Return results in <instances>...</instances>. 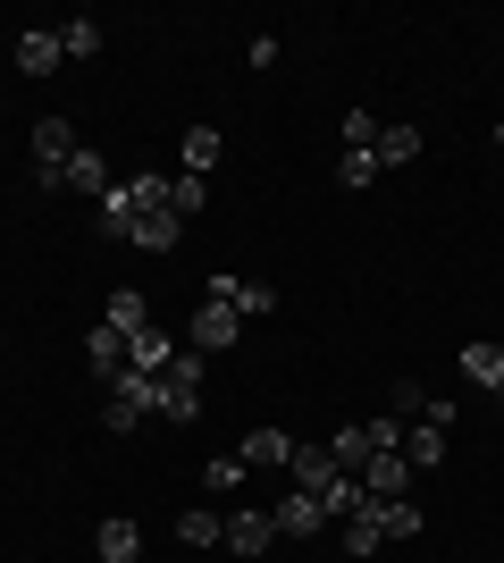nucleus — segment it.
<instances>
[{"instance_id": "nucleus-19", "label": "nucleus", "mask_w": 504, "mask_h": 563, "mask_svg": "<svg viewBox=\"0 0 504 563\" xmlns=\"http://www.w3.org/2000/svg\"><path fill=\"white\" fill-rule=\"evenodd\" d=\"M462 378L488 387V396H504V345H462Z\"/></svg>"}, {"instance_id": "nucleus-8", "label": "nucleus", "mask_w": 504, "mask_h": 563, "mask_svg": "<svg viewBox=\"0 0 504 563\" xmlns=\"http://www.w3.org/2000/svg\"><path fill=\"white\" fill-rule=\"evenodd\" d=\"M85 362H93V371L110 378V387H119V378H126V362H135V336H119L110 320H101V329L85 336Z\"/></svg>"}, {"instance_id": "nucleus-4", "label": "nucleus", "mask_w": 504, "mask_h": 563, "mask_svg": "<svg viewBox=\"0 0 504 563\" xmlns=\"http://www.w3.org/2000/svg\"><path fill=\"white\" fill-rule=\"evenodd\" d=\"M34 161H43V186L68 177V161H76V126L68 118H43V126H34Z\"/></svg>"}, {"instance_id": "nucleus-20", "label": "nucleus", "mask_w": 504, "mask_h": 563, "mask_svg": "<svg viewBox=\"0 0 504 563\" xmlns=\"http://www.w3.org/2000/svg\"><path fill=\"white\" fill-rule=\"evenodd\" d=\"M119 186H126V202H135V219L168 211V177H160V168H135V177H119Z\"/></svg>"}, {"instance_id": "nucleus-32", "label": "nucleus", "mask_w": 504, "mask_h": 563, "mask_svg": "<svg viewBox=\"0 0 504 563\" xmlns=\"http://www.w3.org/2000/svg\"><path fill=\"white\" fill-rule=\"evenodd\" d=\"M387 404H395V412H429V387H421V378H395V396H387Z\"/></svg>"}, {"instance_id": "nucleus-28", "label": "nucleus", "mask_w": 504, "mask_h": 563, "mask_svg": "<svg viewBox=\"0 0 504 563\" xmlns=\"http://www.w3.org/2000/svg\"><path fill=\"white\" fill-rule=\"evenodd\" d=\"M59 51H68V59H93V51H101V25L93 18H68V25H59Z\"/></svg>"}, {"instance_id": "nucleus-29", "label": "nucleus", "mask_w": 504, "mask_h": 563, "mask_svg": "<svg viewBox=\"0 0 504 563\" xmlns=\"http://www.w3.org/2000/svg\"><path fill=\"white\" fill-rule=\"evenodd\" d=\"M370 177H379V152H345V161H336V186L345 194H361Z\"/></svg>"}, {"instance_id": "nucleus-3", "label": "nucleus", "mask_w": 504, "mask_h": 563, "mask_svg": "<svg viewBox=\"0 0 504 563\" xmlns=\"http://www.w3.org/2000/svg\"><path fill=\"white\" fill-rule=\"evenodd\" d=\"M354 479H361L370 496H412V479H421V471L404 463V446H370V454H361V471H354Z\"/></svg>"}, {"instance_id": "nucleus-17", "label": "nucleus", "mask_w": 504, "mask_h": 563, "mask_svg": "<svg viewBox=\"0 0 504 563\" xmlns=\"http://www.w3.org/2000/svg\"><path fill=\"white\" fill-rule=\"evenodd\" d=\"M93 547H101V563H135V555H144V530H135V521H101V530H93Z\"/></svg>"}, {"instance_id": "nucleus-24", "label": "nucleus", "mask_w": 504, "mask_h": 563, "mask_svg": "<svg viewBox=\"0 0 504 563\" xmlns=\"http://www.w3.org/2000/svg\"><path fill=\"white\" fill-rule=\"evenodd\" d=\"M404 463L412 471H437V463H446V429H404Z\"/></svg>"}, {"instance_id": "nucleus-16", "label": "nucleus", "mask_w": 504, "mask_h": 563, "mask_svg": "<svg viewBox=\"0 0 504 563\" xmlns=\"http://www.w3.org/2000/svg\"><path fill=\"white\" fill-rule=\"evenodd\" d=\"M59 186H68V194H110L119 177H110V161H101V152H85V143H76V161H68V177H59Z\"/></svg>"}, {"instance_id": "nucleus-22", "label": "nucleus", "mask_w": 504, "mask_h": 563, "mask_svg": "<svg viewBox=\"0 0 504 563\" xmlns=\"http://www.w3.org/2000/svg\"><path fill=\"white\" fill-rule=\"evenodd\" d=\"M177 353H186V345H177L168 329H144V336H135V362H126V371H168Z\"/></svg>"}, {"instance_id": "nucleus-25", "label": "nucleus", "mask_w": 504, "mask_h": 563, "mask_svg": "<svg viewBox=\"0 0 504 563\" xmlns=\"http://www.w3.org/2000/svg\"><path fill=\"white\" fill-rule=\"evenodd\" d=\"M219 168V126H186V177H211Z\"/></svg>"}, {"instance_id": "nucleus-18", "label": "nucleus", "mask_w": 504, "mask_h": 563, "mask_svg": "<svg viewBox=\"0 0 504 563\" xmlns=\"http://www.w3.org/2000/svg\"><path fill=\"white\" fill-rule=\"evenodd\" d=\"M412 161H421V126H412V118L379 126V168H412Z\"/></svg>"}, {"instance_id": "nucleus-12", "label": "nucleus", "mask_w": 504, "mask_h": 563, "mask_svg": "<svg viewBox=\"0 0 504 563\" xmlns=\"http://www.w3.org/2000/svg\"><path fill=\"white\" fill-rule=\"evenodd\" d=\"M370 514H379L387 539H421V521H429V514H421V496H370Z\"/></svg>"}, {"instance_id": "nucleus-11", "label": "nucleus", "mask_w": 504, "mask_h": 563, "mask_svg": "<svg viewBox=\"0 0 504 563\" xmlns=\"http://www.w3.org/2000/svg\"><path fill=\"white\" fill-rule=\"evenodd\" d=\"M244 471H287V454H294V438L287 429H244Z\"/></svg>"}, {"instance_id": "nucleus-10", "label": "nucleus", "mask_w": 504, "mask_h": 563, "mask_svg": "<svg viewBox=\"0 0 504 563\" xmlns=\"http://www.w3.org/2000/svg\"><path fill=\"white\" fill-rule=\"evenodd\" d=\"M59 68H68V51H59V34H51V25L18 34V76H59Z\"/></svg>"}, {"instance_id": "nucleus-34", "label": "nucleus", "mask_w": 504, "mask_h": 563, "mask_svg": "<svg viewBox=\"0 0 504 563\" xmlns=\"http://www.w3.org/2000/svg\"><path fill=\"white\" fill-rule=\"evenodd\" d=\"M0 345H9V336H0Z\"/></svg>"}, {"instance_id": "nucleus-2", "label": "nucleus", "mask_w": 504, "mask_h": 563, "mask_svg": "<svg viewBox=\"0 0 504 563\" xmlns=\"http://www.w3.org/2000/svg\"><path fill=\"white\" fill-rule=\"evenodd\" d=\"M244 336V320H236V303H211V295H202V303H193V320H186V345L193 353H227Z\"/></svg>"}, {"instance_id": "nucleus-21", "label": "nucleus", "mask_w": 504, "mask_h": 563, "mask_svg": "<svg viewBox=\"0 0 504 563\" xmlns=\"http://www.w3.org/2000/svg\"><path fill=\"white\" fill-rule=\"evenodd\" d=\"M177 539H186V547H219V539H227V514H211V505H186V514H177Z\"/></svg>"}, {"instance_id": "nucleus-14", "label": "nucleus", "mask_w": 504, "mask_h": 563, "mask_svg": "<svg viewBox=\"0 0 504 563\" xmlns=\"http://www.w3.org/2000/svg\"><path fill=\"white\" fill-rule=\"evenodd\" d=\"M177 235H186V219H177V211H152V219H135L126 244H135V253H177Z\"/></svg>"}, {"instance_id": "nucleus-9", "label": "nucleus", "mask_w": 504, "mask_h": 563, "mask_svg": "<svg viewBox=\"0 0 504 563\" xmlns=\"http://www.w3.org/2000/svg\"><path fill=\"white\" fill-rule=\"evenodd\" d=\"M287 471H294V488H303V496H320V488H328V479H336V454L320 446V438H294Z\"/></svg>"}, {"instance_id": "nucleus-13", "label": "nucleus", "mask_w": 504, "mask_h": 563, "mask_svg": "<svg viewBox=\"0 0 504 563\" xmlns=\"http://www.w3.org/2000/svg\"><path fill=\"white\" fill-rule=\"evenodd\" d=\"M101 320H110V329H119V336H144V329H152V303H144V286H119Z\"/></svg>"}, {"instance_id": "nucleus-7", "label": "nucleus", "mask_w": 504, "mask_h": 563, "mask_svg": "<svg viewBox=\"0 0 504 563\" xmlns=\"http://www.w3.org/2000/svg\"><path fill=\"white\" fill-rule=\"evenodd\" d=\"M269 521H278V539H320V530H328V514H320V496H278V505H269Z\"/></svg>"}, {"instance_id": "nucleus-1", "label": "nucleus", "mask_w": 504, "mask_h": 563, "mask_svg": "<svg viewBox=\"0 0 504 563\" xmlns=\"http://www.w3.org/2000/svg\"><path fill=\"white\" fill-rule=\"evenodd\" d=\"M193 412H202V362L177 353V362L160 371V421H186L193 429Z\"/></svg>"}, {"instance_id": "nucleus-15", "label": "nucleus", "mask_w": 504, "mask_h": 563, "mask_svg": "<svg viewBox=\"0 0 504 563\" xmlns=\"http://www.w3.org/2000/svg\"><path fill=\"white\" fill-rule=\"evenodd\" d=\"M361 505H370V488H361L354 471H336L328 488H320V514H328V521H354V514H361Z\"/></svg>"}, {"instance_id": "nucleus-33", "label": "nucleus", "mask_w": 504, "mask_h": 563, "mask_svg": "<svg viewBox=\"0 0 504 563\" xmlns=\"http://www.w3.org/2000/svg\"><path fill=\"white\" fill-rule=\"evenodd\" d=\"M496 143H504V126H496Z\"/></svg>"}, {"instance_id": "nucleus-23", "label": "nucleus", "mask_w": 504, "mask_h": 563, "mask_svg": "<svg viewBox=\"0 0 504 563\" xmlns=\"http://www.w3.org/2000/svg\"><path fill=\"white\" fill-rule=\"evenodd\" d=\"M328 454H336V471H361V454H370V421L328 429Z\"/></svg>"}, {"instance_id": "nucleus-26", "label": "nucleus", "mask_w": 504, "mask_h": 563, "mask_svg": "<svg viewBox=\"0 0 504 563\" xmlns=\"http://www.w3.org/2000/svg\"><path fill=\"white\" fill-rule=\"evenodd\" d=\"M336 143H345V152H379V118H370V110H345V118H336Z\"/></svg>"}, {"instance_id": "nucleus-27", "label": "nucleus", "mask_w": 504, "mask_h": 563, "mask_svg": "<svg viewBox=\"0 0 504 563\" xmlns=\"http://www.w3.org/2000/svg\"><path fill=\"white\" fill-rule=\"evenodd\" d=\"M379 547H387V530H379V514L361 505V514L345 521V555H379Z\"/></svg>"}, {"instance_id": "nucleus-30", "label": "nucleus", "mask_w": 504, "mask_h": 563, "mask_svg": "<svg viewBox=\"0 0 504 563\" xmlns=\"http://www.w3.org/2000/svg\"><path fill=\"white\" fill-rule=\"evenodd\" d=\"M202 202H211V186H202V177H168V211H177V219H193Z\"/></svg>"}, {"instance_id": "nucleus-5", "label": "nucleus", "mask_w": 504, "mask_h": 563, "mask_svg": "<svg viewBox=\"0 0 504 563\" xmlns=\"http://www.w3.org/2000/svg\"><path fill=\"white\" fill-rule=\"evenodd\" d=\"M211 303H236V320H261V311H278V286H261V278L244 286L236 269H219V278H211Z\"/></svg>"}, {"instance_id": "nucleus-31", "label": "nucleus", "mask_w": 504, "mask_h": 563, "mask_svg": "<svg viewBox=\"0 0 504 563\" xmlns=\"http://www.w3.org/2000/svg\"><path fill=\"white\" fill-rule=\"evenodd\" d=\"M244 479V454H211V463H202V488H236Z\"/></svg>"}, {"instance_id": "nucleus-6", "label": "nucleus", "mask_w": 504, "mask_h": 563, "mask_svg": "<svg viewBox=\"0 0 504 563\" xmlns=\"http://www.w3.org/2000/svg\"><path fill=\"white\" fill-rule=\"evenodd\" d=\"M269 539H278V521H269L261 505H244V514H227V539H219V547L253 563V555H269Z\"/></svg>"}]
</instances>
